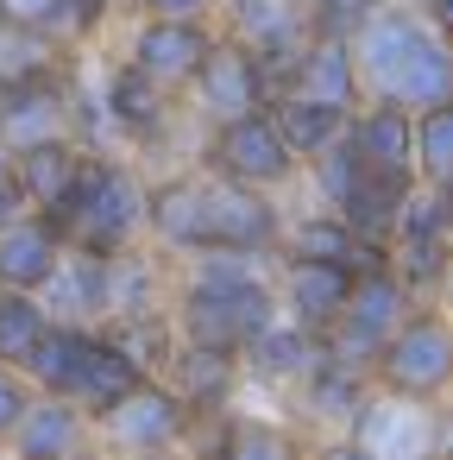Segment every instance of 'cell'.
<instances>
[{
	"label": "cell",
	"mask_w": 453,
	"mask_h": 460,
	"mask_svg": "<svg viewBox=\"0 0 453 460\" xmlns=\"http://www.w3.org/2000/svg\"><path fill=\"white\" fill-rule=\"evenodd\" d=\"M277 259H246V252H196L170 271V328L189 347L214 353H246L252 334H265L277 309L271 284Z\"/></svg>",
	"instance_id": "cell-1"
},
{
	"label": "cell",
	"mask_w": 453,
	"mask_h": 460,
	"mask_svg": "<svg viewBox=\"0 0 453 460\" xmlns=\"http://www.w3.org/2000/svg\"><path fill=\"white\" fill-rule=\"evenodd\" d=\"M51 227L64 234V246L95 259L145 246V171L126 152H83V171L51 208Z\"/></svg>",
	"instance_id": "cell-2"
},
{
	"label": "cell",
	"mask_w": 453,
	"mask_h": 460,
	"mask_svg": "<svg viewBox=\"0 0 453 460\" xmlns=\"http://www.w3.org/2000/svg\"><path fill=\"white\" fill-rule=\"evenodd\" d=\"M353 64H359V83L378 89V102L390 108H434L453 95V58L440 39H428L409 13H371L359 32H353Z\"/></svg>",
	"instance_id": "cell-3"
},
{
	"label": "cell",
	"mask_w": 453,
	"mask_h": 460,
	"mask_svg": "<svg viewBox=\"0 0 453 460\" xmlns=\"http://www.w3.org/2000/svg\"><path fill=\"white\" fill-rule=\"evenodd\" d=\"M371 385L403 403H434L453 391V322L440 309H409V322L371 353Z\"/></svg>",
	"instance_id": "cell-4"
},
{
	"label": "cell",
	"mask_w": 453,
	"mask_h": 460,
	"mask_svg": "<svg viewBox=\"0 0 453 460\" xmlns=\"http://www.w3.org/2000/svg\"><path fill=\"white\" fill-rule=\"evenodd\" d=\"M196 435V416L164 378L133 385L108 416H95V454L101 460H133V454H183Z\"/></svg>",
	"instance_id": "cell-5"
},
{
	"label": "cell",
	"mask_w": 453,
	"mask_h": 460,
	"mask_svg": "<svg viewBox=\"0 0 453 460\" xmlns=\"http://www.w3.org/2000/svg\"><path fill=\"white\" fill-rule=\"evenodd\" d=\"M196 171L208 177H227V183H252V190H283L296 183V152L283 146L277 120L258 108V114H240V120H221L202 133V152H196Z\"/></svg>",
	"instance_id": "cell-6"
},
{
	"label": "cell",
	"mask_w": 453,
	"mask_h": 460,
	"mask_svg": "<svg viewBox=\"0 0 453 460\" xmlns=\"http://www.w3.org/2000/svg\"><path fill=\"white\" fill-rule=\"evenodd\" d=\"M409 309H415L409 284H403L390 265H371V271H359V278H353V296H346L340 322L321 334V353H327V359H340V366L371 372V353H378V347L409 322Z\"/></svg>",
	"instance_id": "cell-7"
},
{
	"label": "cell",
	"mask_w": 453,
	"mask_h": 460,
	"mask_svg": "<svg viewBox=\"0 0 453 460\" xmlns=\"http://www.w3.org/2000/svg\"><path fill=\"white\" fill-rule=\"evenodd\" d=\"M283 208L271 190L252 183H227L202 171V227H208V252H246V259H277L283 246Z\"/></svg>",
	"instance_id": "cell-8"
},
{
	"label": "cell",
	"mask_w": 453,
	"mask_h": 460,
	"mask_svg": "<svg viewBox=\"0 0 453 460\" xmlns=\"http://www.w3.org/2000/svg\"><path fill=\"white\" fill-rule=\"evenodd\" d=\"M183 95L196 102V114H202L208 127H221V120H240V114L271 108V76H265V64H258L240 39L214 32V45H208V58H202V70L189 76Z\"/></svg>",
	"instance_id": "cell-9"
},
{
	"label": "cell",
	"mask_w": 453,
	"mask_h": 460,
	"mask_svg": "<svg viewBox=\"0 0 453 460\" xmlns=\"http://www.w3.org/2000/svg\"><path fill=\"white\" fill-rule=\"evenodd\" d=\"M221 7H227V39H240L265 64L277 95L290 83L296 51L309 45V0H221Z\"/></svg>",
	"instance_id": "cell-10"
},
{
	"label": "cell",
	"mask_w": 453,
	"mask_h": 460,
	"mask_svg": "<svg viewBox=\"0 0 453 460\" xmlns=\"http://www.w3.org/2000/svg\"><path fill=\"white\" fill-rule=\"evenodd\" d=\"M76 58V51H70ZM51 139H76V114H70V64L32 83H13L0 95V152H32Z\"/></svg>",
	"instance_id": "cell-11"
},
{
	"label": "cell",
	"mask_w": 453,
	"mask_h": 460,
	"mask_svg": "<svg viewBox=\"0 0 453 460\" xmlns=\"http://www.w3.org/2000/svg\"><path fill=\"white\" fill-rule=\"evenodd\" d=\"M145 246L164 252L170 265L208 252V227H202V171H158V177H145Z\"/></svg>",
	"instance_id": "cell-12"
},
{
	"label": "cell",
	"mask_w": 453,
	"mask_h": 460,
	"mask_svg": "<svg viewBox=\"0 0 453 460\" xmlns=\"http://www.w3.org/2000/svg\"><path fill=\"white\" fill-rule=\"evenodd\" d=\"M208 45H214V26H208V20H133V32H126V64L145 70L158 89L183 95L189 76L202 70Z\"/></svg>",
	"instance_id": "cell-13"
},
{
	"label": "cell",
	"mask_w": 453,
	"mask_h": 460,
	"mask_svg": "<svg viewBox=\"0 0 453 460\" xmlns=\"http://www.w3.org/2000/svg\"><path fill=\"white\" fill-rule=\"evenodd\" d=\"M353 265H334V259H277L271 265V284H277V309L283 322L309 328V334H327L353 296Z\"/></svg>",
	"instance_id": "cell-14"
},
{
	"label": "cell",
	"mask_w": 453,
	"mask_h": 460,
	"mask_svg": "<svg viewBox=\"0 0 453 460\" xmlns=\"http://www.w3.org/2000/svg\"><path fill=\"white\" fill-rule=\"evenodd\" d=\"M302 435L277 416H246L240 403L221 416H202L189 435V460H302Z\"/></svg>",
	"instance_id": "cell-15"
},
{
	"label": "cell",
	"mask_w": 453,
	"mask_h": 460,
	"mask_svg": "<svg viewBox=\"0 0 453 460\" xmlns=\"http://www.w3.org/2000/svg\"><path fill=\"white\" fill-rule=\"evenodd\" d=\"M0 454L7 460H95V422L70 397L32 391L26 416L13 422L7 441H0Z\"/></svg>",
	"instance_id": "cell-16"
},
{
	"label": "cell",
	"mask_w": 453,
	"mask_h": 460,
	"mask_svg": "<svg viewBox=\"0 0 453 460\" xmlns=\"http://www.w3.org/2000/svg\"><path fill=\"white\" fill-rule=\"evenodd\" d=\"M346 146H353V158H359L371 177L415 190V114H409V108H390V102L359 108V114L346 120Z\"/></svg>",
	"instance_id": "cell-17"
},
{
	"label": "cell",
	"mask_w": 453,
	"mask_h": 460,
	"mask_svg": "<svg viewBox=\"0 0 453 460\" xmlns=\"http://www.w3.org/2000/svg\"><path fill=\"white\" fill-rule=\"evenodd\" d=\"M177 397H183V410L202 422V416H221V410H233L240 403V391H246V372H240V353H214V347H189V341H177L170 347V359H164V372H158Z\"/></svg>",
	"instance_id": "cell-18"
},
{
	"label": "cell",
	"mask_w": 453,
	"mask_h": 460,
	"mask_svg": "<svg viewBox=\"0 0 453 460\" xmlns=\"http://www.w3.org/2000/svg\"><path fill=\"white\" fill-rule=\"evenodd\" d=\"M321 359H327V353H321V334H309V328H296V322H283V315H277L265 334H252V341H246L240 372H246V385H252V391H296Z\"/></svg>",
	"instance_id": "cell-19"
},
{
	"label": "cell",
	"mask_w": 453,
	"mask_h": 460,
	"mask_svg": "<svg viewBox=\"0 0 453 460\" xmlns=\"http://www.w3.org/2000/svg\"><path fill=\"white\" fill-rule=\"evenodd\" d=\"M283 89L302 95V102H321V108H346V114H353V102H359V64H353V45H346V39H327V32H309V45L296 51ZM283 89H277V95H283Z\"/></svg>",
	"instance_id": "cell-20"
},
{
	"label": "cell",
	"mask_w": 453,
	"mask_h": 460,
	"mask_svg": "<svg viewBox=\"0 0 453 460\" xmlns=\"http://www.w3.org/2000/svg\"><path fill=\"white\" fill-rule=\"evenodd\" d=\"M39 303H45L51 322H70V328H108V259L64 246V265L51 271V284L39 290Z\"/></svg>",
	"instance_id": "cell-21"
},
{
	"label": "cell",
	"mask_w": 453,
	"mask_h": 460,
	"mask_svg": "<svg viewBox=\"0 0 453 460\" xmlns=\"http://www.w3.org/2000/svg\"><path fill=\"white\" fill-rule=\"evenodd\" d=\"M57 265H64V234L51 227V215H32L26 208L13 227H0V290L39 296Z\"/></svg>",
	"instance_id": "cell-22"
},
{
	"label": "cell",
	"mask_w": 453,
	"mask_h": 460,
	"mask_svg": "<svg viewBox=\"0 0 453 460\" xmlns=\"http://www.w3.org/2000/svg\"><path fill=\"white\" fill-rule=\"evenodd\" d=\"M371 372H359V366H340V359H321L290 397H296V410L309 416V422H321V429H334V435H346L353 422H359V410L371 403Z\"/></svg>",
	"instance_id": "cell-23"
},
{
	"label": "cell",
	"mask_w": 453,
	"mask_h": 460,
	"mask_svg": "<svg viewBox=\"0 0 453 460\" xmlns=\"http://www.w3.org/2000/svg\"><path fill=\"white\" fill-rule=\"evenodd\" d=\"M133 385H145V372L133 366V353H126L108 328H95V341H89V353H83V372H76V385H70V403L95 422V416H108Z\"/></svg>",
	"instance_id": "cell-24"
},
{
	"label": "cell",
	"mask_w": 453,
	"mask_h": 460,
	"mask_svg": "<svg viewBox=\"0 0 453 460\" xmlns=\"http://www.w3.org/2000/svg\"><path fill=\"white\" fill-rule=\"evenodd\" d=\"M7 171H13V183H20L26 208H32V215H51V208L70 196L76 171H83V146H76V139H51V146L13 152V158H7Z\"/></svg>",
	"instance_id": "cell-25"
},
{
	"label": "cell",
	"mask_w": 453,
	"mask_h": 460,
	"mask_svg": "<svg viewBox=\"0 0 453 460\" xmlns=\"http://www.w3.org/2000/svg\"><path fill=\"white\" fill-rule=\"evenodd\" d=\"M271 120H277V133H283V146L296 152V164H309V158H321L334 139H346V108H321V102H302V95H271V108H265Z\"/></svg>",
	"instance_id": "cell-26"
},
{
	"label": "cell",
	"mask_w": 453,
	"mask_h": 460,
	"mask_svg": "<svg viewBox=\"0 0 453 460\" xmlns=\"http://www.w3.org/2000/svg\"><path fill=\"white\" fill-rule=\"evenodd\" d=\"M89 341H95V328H70V322H51L45 328V341L26 353V385L32 391H45V397H70V385H76V372H83V353H89Z\"/></svg>",
	"instance_id": "cell-27"
},
{
	"label": "cell",
	"mask_w": 453,
	"mask_h": 460,
	"mask_svg": "<svg viewBox=\"0 0 453 460\" xmlns=\"http://www.w3.org/2000/svg\"><path fill=\"white\" fill-rule=\"evenodd\" d=\"M45 328H51V315H45V303L39 296H26V290H0V366H26V353L45 341Z\"/></svg>",
	"instance_id": "cell-28"
},
{
	"label": "cell",
	"mask_w": 453,
	"mask_h": 460,
	"mask_svg": "<svg viewBox=\"0 0 453 460\" xmlns=\"http://www.w3.org/2000/svg\"><path fill=\"white\" fill-rule=\"evenodd\" d=\"M415 177L453 183V95L422 108V120H415Z\"/></svg>",
	"instance_id": "cell-29"
},
{
	"label": "cell",
	"mask_w": 453,
	"mask_h": 460,
	"mask_svg": "<svg viewBox=\"0 0 453 460\" xmlns=\"http://www.w3.org/2000/svg\"><path fill=\"white\" fill-rule=\"evenodd\" d=\"M0 20H7V26H32V32L64 39V0H0Z\"/></svg>",
	"instance_id": "cell-30"
},
{
	"label": "cell",
	"mask_w": 453,
	"mask_h": 460,
	"mask_svg": "<svg viewBox=\"0 0 453 460\" xmlns=\"http://www.w3.org/2000/svg\"><path fill=\"white\" fill-rule=\"evenodd\" d=\"M26 403H32V385H26V372L0 366V441L13 435V422L26 416Z\"/></svg>",
	"instance_id": "cell-31"
},
{
	"label": "cell",
	"mask_w": 453,
	"mask_h": 460,
	"mask_svg": "<svg viewBox=\"0 0 453 460\" xmlns=\"http://www.w3.org/2000/svg\"><path fill=\"white\" fill-rule=\"evenodd\" d=\"M139 20H208L221 0H133Z\"/></svg>",
	"instance_id": "cell-32"
},
{
	"label": "cell",
	"mask_w": 453,
	"mask_h": 460,
	"mask_svg": "<svg viewBox=\"0 0 453 460\" xmlns=\"http://www.w3.org/2000/svg\"><path fill=\"white\" fill-rule=\"evenodd\" d=\"M302 460H371L353 435H321V441H309L302 447Z\"/></svg>",
	"instance_id": "cell-33"
},
{
	"label": "cell",
	"mask_w": 453,
	"mask_h": 460,
	"mask_svg": "<svg viewBox=\"0 0 453 460\" xmlns=\"http://www.w3.org/2000/svg\"><path fill=\"white\" fill-rule=\"evenodd\" d=\"M26 215V196H20V183H13V171H0V227H13Z\"/></svg>",
	"instance_id": "cell-34"
},
{
	"label": "cell",
	"mask_w": 453,
	"mask_h": 460,
	"mask_svg": "<svg viewBox=\"0 0 453 460\" xmlns=\"http://www.w3.org/2000/svg\"><path fill=\"white\" fill-rule=\"evenodd\" d=\"M434 202H440V221H447V240H453V183H428Z\"/></svg>",
	"instance_id": "cell-35"
},
{
	"label": "cell",
	"mask_w": 453,
	"mask_h": 460,
	"mask_svg": "<svg viewBox=\"0 0 453 460\" xmlns=\"http://www.w3.org/2000/svg\"><path fill=\"white\" fill-rule=\"evenodd\" d=\"M434 20H440V26H453V0H434Z\"/></svg>",
	"instance_id": "cell-36"
},
{
	"label": "cell",
	"mask_w": 453,
	"mask_h": 460,
	"mask_svg": "<svg viewBox=\"0 0 453 460\" xmlns=\"http://www.w3.org/2000/svg\"><path fill=\"white\" fill-rule=\"evenodd\" d=\"M440 296L453 303V259H447V278H440Z\"/></svg>",
	"instance_id": "cell-37"
},
{
	"label": "cell",
	"mask_w": 453,
	"mask_h": 460,
	"mask_svg": "<svg viewBox=\"0 0 453 460\" xmlns=\"http://www.w3.org/2000/svg\"><path fill=\"white\" fill-rule=\"evenodd\" d=\"M133 460H189V454H133Z\"/></svg>",
	"instance_id": "cell-38"
},
{
	"label": "cell",
	"mask_w": 453,
	"mask_h": 460,
	"mask_svg": "<svg viewBox=\"0 0 453 460\" xmlns=\"http://www.w3.org/2000/svg\"><path fill=\"white\" fill-rule=\"evenodd\" d=\"M447 58H453V26H447Z\"/></svg>",
	"instance_id": "cell-39"
},
{
	"label": "cell",
	"mask_w": 453,
	"mask_h": 460,
	"mask_svg": "<svg viewBox=\"0 0 453 460\" xmlns=\"http://www.w3.org/2000/svg\"><path fill=\"white\" fill-rule=\"evenodd\" d=\"M0 171H7V152H0Z\"/></svg>",
	"instance_id": "cell-40"
},
{
	"label": "cell",
	"mask_w": 453,
	"mask_h": 460,
	"mask_svg": "<svg viewBox=\"0 0 453 460\" xmlns=\"http://www.w3.org/2000/svg\"><path fill=\"white\" fill-rule=\"evenodd\" d=\"M0 460H7V454H0Z\"/></svg>",
	"instance_id": "cell-41"
},
{
	"label": "cell",
	"mask_w": 453,
	"mask_h": 460,
	"mask_svg": "<svg viewBox=\"0 0 453 460\" xmlns=\"http://www.w3.org/2000/svg\"><path fill=\"white\" fill-rule=\"evenodd\" d=\"M447 322H453V315H447Z\"/></svg>",
	"instance_id": "cell-42"
},
{
	"label": "cell",
	"mask_w": 453,
	"mask_h": 460,
	"mask_svg": "<svg viewBox=\"0 0 453 460\" xmlns=\"http://www.w3.org/2000/svg\"><path fill=\"white\" fill-rule=\"evenodd\" d=\"M95 460H101V454H95Z\"/></svg>",
	"instance_id": "cell-43"
}]
</instances>
